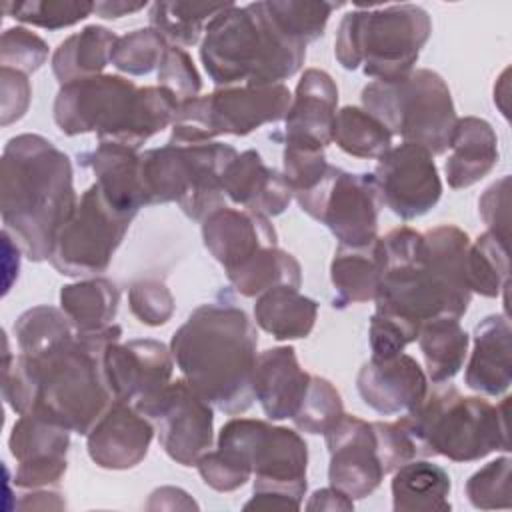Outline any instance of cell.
<instances>
[{
	"instance_id": "obj_1",
	"label": "cell",
	"mask_w": 512,
	"mask_h": 512,
	"mask_svg": "<svg viewBox=\"0 0 512 512\" xmlns=\"http://www.w3.org/2000/svg\"><path fill=\"white\" fill-rule=\"evenodd\" d=\"M122 338L110 324L76 336L44 354L12 356L4 338L2 396L18 414H34L76 434H88L114 402L102 370L104 350Z\"/></svg>"
},
{
	"instance_id": "obj_2",
	"label": "cell",
	"mask_w": 512,
	"mask_h": 512,
	"mask_svg": "<svg viewBox=\"0 0 512 512\" xmlns=\"http://www.w3.org/2000/svg\"><path fill=\"white\" fill-rule=\"evenodd\" d=\"M382 240V276L376 310L400 314L418 324L434 318H462L472 290L466 278L470 238L454 224L424 234L398 226Z\"/></svg>"
},
{
	"instance_id": "obj_3",
	"label": "cell",
	"mask_w": 512,
	"mask_h": 512,
	"mask_svg": "<svg viewBox=\"0 0 512 512\" xmlns=\"http://www.w3.org/2000/svg\"><path fill=\"white\" fill-rule=\"evenodd\" d=\"M78 204L70 158L40 134H18L0 160L4 230L32 262L50 258L56 234Z\"/></svg>"
},
{
	"instance_id": "obj_4",
	"label": "cell",
	"mask_w": 512,
	"mask_h": 512,
	"mask_svg": "<svg viewBox=\"0 0 512 512\" xmlns=\"http://www.w3.org/2000/svg\"><path fill=\"white\" fill-rule=\"evenodd\" d=\"M256 346L254 322L230 300L192 310L170 340L172 358L184 380L230 416L244 414L254 402Z\"/></svg>"
},
{
	"instance_id": "obj_5",
	"label": "cell",
	"mask_w": 512,
	"mask_h": 512,
	"mask_svg": "<svg viewBox=\"0 0 512 512\" xmlns=\"http://www.w3.org/2000/svg\"><path fill=\"white\" fill-rule=\"evenodd\" d=\"M304 58L306 44L276 24L266 2H232L206 24L200 42L202 66L218 88L282 84L302 68Z\"/></svg>"
},
{
	"instance_id": "obj_6",
	"label": "cell",
	"mask_w": 512,
	"mask_h": 512,
	"mask_svg": "<svg viewBox=\"0 0 512 512\" xmlns=\"http://www.w3.org/2000/svg\"><path fill=\"white\" fill-rule=\"evenodd\" d=\"M178 100L162 86L138 88L118 74H100L60 86L54 122L66 136L96 132L98 142L138 150L174 122Z\"/></svg>"
},
{
	"instance_id": "obj_7",
	"label": "cell",
	"mask_w": 512,
	"mask_h": 512,
	"mask_svg": "<svg viewBox=\"0 0 512 512\" xmlns=\"http://www.w3.org/2000/svg\"><path fill=\"white\" fill-rule=\"evenodd\" d=\"M508 396L490 404L480 396H462L454 386L428 390L422 404L400 420L416 440L422 458L446 456L452 462H476L496 450H510Z\"/></svg>"
},
{
	"instance_id": "obj_8",
	"label": "cell",
	"mask_w": 512,
	"mask_h": 512,
	"mask_svg": "<svg viewBox=\"0 0 512 512\" xmlns=\"http://www.w3.org/2000/svg\"><path fill=\"white\" fill-rule=\"evenodd\" d=\"M216 448L254 474L244 510H300L308 488V446L296 430L232 418L220 428Z\"/></svg>"
},
{
	"instance_id": "obj_9",
	"label": "cell",
	"mask_w": 512,
	"mask_h": 512,
	"mask_svg": "<svg viewBox=\"0 0 512 512\" xmlns=\"http://www.w3.org/2000/svg\"><path fill=\"white\" fill-rule=\"evenodd\" d=\"M432 34V20L422 6L392 4L356 8L340 20L334 56L344 70L392 82L414 70Z\"/></svg>"
},
{
	"instance_id": "obj_10",
	"label": "cell",
	"mask_w": 512,
	"mask_h": 512,
	"mask_svg": "<svg viewBox=\"0 0 512 512\" xmlns=\"http://www.w3.org/2000/svg\"><path fill=\"white\" fill-rule=\"evenodd\" d=\"M224 142L170 144L140 154V176L146 206L176 202L192 220H204L226 206L222 176L236 158Z\"/></svg>"
},
{
	"instance_id": "obj_11",
	"label": "cell",
	"mask_w": 512,
	"mask_h": 512,
	"mask_svg": "<svg viewBox=\"0 0 512 512\" xmlns=\"http://www.w3.org/2000/svg\"><path fill=\"white\" fill-rule=\"evenodd\" d=\"M360 98L362 108L392 136L418 144L432 156L448 150L458 116L450 88L438 72L414 68L392 82L374 80L362 88Z\"/></svg>"
},
{
	"instance_id": "obj_12",
	"label": "cell",
	"mask_w": 512,
	"mask_h": 512,
	"mask_svg": "<svg viewBox=\"0 0 512 512\" xmlns=\"http://www.w3.org/2000/svg\"><path fill=\"white\" fill-rule=\"evenodd\" d=\"M292 94L284 84L228 86L180 102L170 144H204L216 136H246L286 118Z\"/></svg>"
},
{
	"instance_id": "obj_13",
	"label": "cell",
	"mask_w": 512,
	"mask_h": 512,
	"mask_svg": "<svg viewBox=\"0 0 512 512\" xmlns=\"http://www.w3.org/2000/svg\"><path fill=\"white\" fill-rule=\"evenodd\" d=\"M134 218L118 212L92 184L80 196L72 216L56 234L50 264L58 274L92 278L104 272Z\"/></svg>"
},
{
	"instance_id": "obj_14",
	"label": "cell",
	"mask_w": 512,
	"mask_h": 512,
	"mask_svg": "<svg viewBox=\"0 0 512 512\" xmlns=\"http://www.w3.org/2000/svg\"><path fill=\"white\" fill-rule=\"evenodd\" d=\"M300 210L324 224L342 246H366L378 238L380 196L374 176L328 166L316 186L294 196Z\"/></svg>"
},
{
	"instance_id": "obj_15",
	"label": "cell",
	"mask_w": 512,
	"mask_h": 512,
	"mask_svg": "<svg viewBox=\"0 0 512 512\" xmlns=\"http://www.w3.org/2000/svg\"><path fill=\"white\" fill-rule=\"evenodd\" d=\"M158 434L164 452L180 466H196L212 448L214 406L184 378L170 382L156 398L138 408Z\"/></svg>"
},
{
	"instance_id": "obj_16",
	"label": "cell",
	"mask_w": 512,
	"mask_h": 512,
	"mask_svg": "<svg viewBox=\"0 0 512 512\" xmlns=\"http://www.w3.org/2000/svg\"><path fill=\"white\" fill-rule=\"evenodd\" d=\"M372 176L380 202L400 220L428 214L442 196V180L434 156L412 142H402L384 152Z\"/></svg>"
},
{
	"instance_id": "obj_17",
	"label": "cell",
	"mask_w": 512,
	"mask_h": 512,
	"mask_svg": "<svg viewBox=\"0 0 512 512\" xmlns=\"http://www.w3.org/2000/svg\"><path fill=\"white\" fill-rule=\"evenodd\" d=\"M102 370L112 398L140 408L170 384L174 358L158 340H118L104 350Z\"/></svg>"
},
{
	"instance_id": "obj_18",
	"label": "cell",
	"mask_w": 512,
	"mask_h": 512,
	"mask_svg": "<svg viewBox=\"0 0 512 512\" xmlns=\"http://www.w3.org/2000/svg\"><path fill=\"white\" fill-rule=\"evenodd\" d=\"M324 436L330 454V486L346 492L352 500L370 496L384 478L374 424L344 414Z\"/></svg>"
},
{
	"instance_id": "obj_19",
	"label": "cell",
	"mask_w": 512,
	"mask_h": 512,
	"mask_svg": "<svg viewBox=\"0 0 512 512\" xmlns=\"http://www.w3.org/2000/svg\"><path fill=\"white\" fill-rule=\"evenodd\" d=\"M154 432L136 406L114 400L86 434L88 456L104 470L134 468L146 458Z\"/></svg>"
},
{
	"instance_id": "obj_20",
	"label": "cell",
	"mask_w": 512,
	"mask_h": 512,
	"mask_svg": "<svg viewBox=\"0 0 512 512\" xmlns=\"http://www.w3.org/2000/svg\"><path fill=\"white\" fill-rule=\"evenodd\" d=\"M366 406L382 416L406 414L422 404L428 378L416 358L400 352L392 358H370L356 376Z\"/></svg>"
},
{
	"instance_id": "obj_21",
	"label": "cell",
	"mask_w": 512,
	"mask_h": 512,
	"mask_svg": "<svg viewBox=\"0 0 512 512\" xmlns=\"http://www.w3.org/2000/svg\"><path fill=\"white\" fill-rule=\"evenodd\" d=\"M202 242L210 256L230 272L258 250L278 246V234L268 216L222 206L202 220Z\"/></svg>"
},
{
	"instance_id": "obj_22",
	"label": "cell",
	"mask_w": 512,
	"mask_h": 512,
	"mask_svg": "<svg viewBox=\"0 0 512 512\" xmlns=\"http://www.w3.org/2000/svg\"><path fill=\"white\" fill-rule=\"evenodd\" d=\"M312 374L300 368L292 346H276L258 354L252 372L254 400L270 420L294 418L304 402Z\"/></svg>"
},
{
	"instance_id": "obj_23",
	"label": "cell",
	"mask_w": 512,
	"mask_h": 512,
	"mask_svg": "<svg viewBox=\"0 0 512 512\" xmlns=\"http://www.w3.org/2000/svg\"><path fill=\"white\" fill-rule=\"evenodd\" d=\"M336 106L338 88L332 76L318 68L304 70L284 118V140H302L326 148L334 134Z\"/></svg>"
},
{
	"instance_id": "obj_24",
	"label": "cell",
	"mask_w": 512,
	"mask_h": 512,
	"mask_svg": "<svg viewBox=\"0 0 512 512\" xmlns=\"http://www.w3.org/2000/svg\"><path fill=\"white\" fill-rule=\"evenodd\" d=\"M222 190L234 204L268 218L282 214L294 198L286 178L266 166L256 150L236 154L224 170Z\"/></svg>"
},
{
	"instance_id": "obj_25",
	"label": "cell",
	"mask_w": 512,
	"mask_h": 512,
	"mask_svg": "<svg viewBox=\"0 0 512 512\" xmlns=\"http://www.w3.org/2000/svg\"><path fill=\"white\" fill-rule=\"evenodd\" d=\"M470 390L502 396L512 382V330L506 314H490L474 328V348L464 372Z\"/></svg>"
},
{
	"instance_id": "obj_26",
	"label": "cell",
	"mask_w": 512,
	"mask_h": 512,
	"mask_svg": "<svg viewBox=\"0 0 512 512\" xmlns=\"http://www.w3.org/2000/svg\"><path fill=\"white\" fill-rule=\"evenodd\" d=\"M78 160L94 172V184L112 208L134 218L140 208L146 206L140 176V154L134 148L116 142H100L94 150L80 154Z\"/></svg>"
},
{
	"instance_id": "obj_27",
	"label": "cell",
	"mask_w": 512,
	"mask_h": 512,
	"mask_svg": "<svg viewBox=\"0 0 512 512\" xmlns=\"http://www.w3.org/2000/svg\"><path fill=\"white\" fill-rule=\"evenodd\" d=\"M452 150L446 164V180L454 190L470 188L498 164V136L490 122L478 116L458 118L450 136Z\"/></svg>"
},
{
	"instance_id": "obj_28",
	"label": "cell",
	"mask_w": 512,
	"mask_h": 512,
	"mask_svg": "<svg viewBox=\"0 0 512 512\" xmlns=\"http://www.w3.org/2000/svg\"><path fill=\"white\" fill-rule=\"evenodd\" d=\"M382 276V240L374 238L366 246L338 244L330 262L334 286V306L346 308L374 300Z\"/></svg>"
},
{
	"instance_id": "obj_29",
	"label": "cell",
	"mask_w": 512,
	"mask_h": 512,
	"mask_svg": "<svg viewBox=\"0 0 512 512\" xmlns=\"http://www.w3.org/2000/svg\"><path fill=\"white\" fill-rule=\"evenodd\" d=\"M392 508L394 512H448L450 510V476L448 472L416 458L392 472Z\"/></svg>"
},
{
	"instance_id": "obj_30",
	"label": "cell",
	"mask_w": 512,
	"mask_h": 512,
	"mask_svg": "<svg viewBox=\"0 0 512 512\" xmlns=\"http://www.w3.org/2000/svg\"><path fill=\"white\" fill-rule=\"evenodd\" d=\"M118 36L98 24L84 26L58 44L52 54V72L60 86L100 76L112 62V50Z\"/></svg>"
},
{
	"instance_id": "obj_31",
	"label": "cell",
	"mask_w": 512,
	"mask_h": 512,
	"mask_svg": "<svg viewBox=\"0 0 512 512\" xmlns=\"http://www.w3.org/2000/svg\"><path fill=\"white\" fill-rule=\"evenodd\" d=\"M318 318L316 300L298 288L278 286L256 298L254 320L276 340H298L310 336Z\"/></svg>"
},
{
	"instance_id": "obj_32",
	"label": "cell",
	"mask_w": 512,
	"mask_h": 512,
	"mask_svg": "<svg viewBox=\"0 0 512 512\" xmlns=\"http://www.w3.org/2000/svg\"><path fill=\"white\" fill-rule=\"evenodd\" d=\"M120 292L108 278L92 276L60 288V308L76 332H94L112 324Z\"/></svg>"
},
{
	"instance_id": "obj_33",
	"label": "cell",
	"mask_w": 512,
	"mask_h": 512,
	"mask_svg": "<svg viewBox=\"0 0 512 512\" xmlns=\"http://www.w3.org/2000/svg\"><path fill=\"white\" fill-rule=\"evenodd\" d=\"M226 276L240 296L258 298L278 286L300 288L302 268L290 252L278 246H266L234 270L226 272Z\"/></svg>"
},
{
	"instance_id": "obj_34",
	"label": "cell",
	"mask_w": 512,
	"mask_h": 512,
	"mask_svg": "<svg viewBox=\"0 0 512 512\" xmlns=\"http://www.w3.org/2000/svg\"><path fill=\"white\" fill-rule=\"evenodd\" d=\"M416 340L424 356L426 374L434 384L452 380L464 366L470 338L458 318L422 322Z\"/></svg>"
},
{
	"instance_id": "obj_35",
	"label": "cell",
	"mask_w": 512,
	"mask_h": 512,
	"mask_svg": "<svg viewBox=\"0 0 512 512\" xmlns=\"http://www.w3.org/2000/svg\"><path fill=\"white\" fill-rule=\"evenodd\" d=\"M232 2H154L148 12L150 28L156 30L172 46H194L206 24L226 10Z\"/></svg>"
},
{
	"instance_id": "obj_36",
	"label": "cell",
	"mask_w": 512,
	"mask_h": 512,
	"mask_svg": "<svg viewBox=\"0 0 512 512\" xmlns=\"http://www.w3.org/2000/svg\"><path fill=\"white\" fill-rule=\"evenodd\" d=\"M332 142L354 158L378 160L392 148V134L364 108L344 106L336 112Z\"/></svg>"
},
{
	"instance_id": "obj_37",
	"label": "cell",
	"mask_w": 512,
	"mask_h": 512,
	"mask_svg": "<svg viewBox=\"0 0 512 512\" xmlns=\"http://www.w3.org/2000/svg\"><path fill=\"white\" fill-rule=\"evenodd\" d=\"M466 278L472 292L484 298L506 296L508 292V242L484 232L470 242L466 254Z\"/></svg>"
},
{
	"instance_id": "obj_38",
	"label": "cell",
	"mask_w": 512,
	"mask_h": 512,
	"mask_svg": "<svg viewBox=\"0 0 512 512\" xmlns=\"http://www.w3.org/2000/svg\"><path fill=\"white\" fill-rule=\"evenodd\" d=\"M18 348L22 354H44L50 352L76 336V330L62 308L48 304L28 308L18 316L12 326Z\"/></svg>"
},
{
	"instance_id": "obj_39",
	"label": "cell",
	"mask_w": 512,
	"mask_h": 512,
	"mask_svg": "<svg viewBox=\"0 0 512 512\" xmlns=\"http://www.w3.org/2000/svg\"><path fill=\"white\" fill-rule=\"evenodd\" d=\"M8 446L16 462L60 458L68 454L70 430L40 416L22 414L12 426Z\"/></svg>"
},
{
	"instance_id": "obj_40",
	"label": "cell",
	"mask_w": 512,
	"mask_h": 512,
	"mask_svg": "<svg viewBox=\"0 0 512 512\" xmlns=\"http://www.w3.org/2000/svg\"><path fill=\"white\" fill-rule=\"evenodd\" d=\"M266 8L276 24L294 40L310 44L324 34L330 14L340 8L334 2L308 0H266Z\"/></svg>"
},
{
	"instance_id": "obj_41",
	"label": "cell",
	"mask_w": 512,
	"mask_h": 512,
	"mask_svg": "<svg viewBox=\"0 0 512 512\" xmlns=\"http://www.w3.org/2000/svg\"><path fill=\"white\" fill-rule=\"evenodd\" d=\"M168 42L150 26L118 36L112 50V64L124 74L146 76L160 66Z\"/></svg>"
},
{
	"instance_id": "obj_42",
	"label": "cell",
	"mask_w": 512,
	"mask_h": 512,
	"mask_svg": "<svg viewBox=\"0 0 512 512\" xmlns=\"http://www.w3.org/2000/svg\"><path fill=\"white\" fill-rule=\"evenodd\" d=\"M344 416V404L340 392L326 378L312 376L302 406L294 414L292 422L300 432L326 434Z\"/></svg>"
},
{
	"instance_id": "obj_43",
	"label": "cell",
	"mask_w": 512,
	"mask_h": 512,
	"mask_svg": "<svg viewBox=\"0 0 512 512\" xmlns=\"http://www.w3.org/2000/svg\"><path fill=\"white\" fill-rule=\"evenodd\" d=\"M4 12L18 22L32 24L46 30H62L86 20L94 12V2H68V0H32V2H6Z\"/></svg>"
},
{
	"instance_id": "obj_44",
	"label": "cell",
	"mask_w": 512,
	"mask_h": 512,
	"mask_svg": "<svg viewBox=\"0 0 512 512\" xmlns=\"http://www.w3.org/2000/svg\"><path fill=\"white\" fill-rule=\"evenodd\" d=\"M282 164V176L290 184L294 196L316 186L330 166L326 162L324 146L302 140H284Z\"/></svg>"
},
{
	"instance_id": "obj_45",
	"label": "cell",
	"mask_w": 512,
	"mask_h": 512,
	"mask_svg": "<svg viewBox=\"0 0 512 512\" xmlns=\"http://www.w3.org/2000/svg\"><path fill=\"white\" fill-rule=\"evenodd\" d=\"M510 464L508 456L496 458L476 470L466 482V496L474 508H510Z\"/></svg>"
},
{
	"instance_id": "obj_46",
	"label": "cell",
	"mask_w": 512,
	"mask_h": 512,
	"mask_svg": "<svg viewBox=\"0 0 512 512\" xmlns=\"http://www.w3.org/2000/svg\"><path fill=\"white\" fill-rule=\"evenodd\" d=\"M420 324L400 314L374 310L370 318V350L372 358H392L418 338Z\"/></svg>"
},
{
	"instance_id": "obj_47",
	"label": "cell",
	"mask_w": 512,
	"mask_h": 512,
	"mask_svg": "<svg viewBox=\"0 0 512 512\" xmlns=\"http://www.w3.org/2000/svg\"><path fill=\"white\" fill-rule=\"evenodd\" d=\"M48 60V44L34 32L14 26L2 34L0 64L22 74L36 72Z\"/></svg>"
},
{
	"instance_id": "obj_48",
	"label": "cell",
	"mask_w": 512,
	"mask_h": 512,
	"mask_svg": "<svg viewBox=\"0 0 512 512\" xmlns=\"http://www.w3.org/2000/svg\"><path fill=\"white\" fill-rule=\"evenodd\" d=\"M158 86L166 88L178 102L192 100L200 94L202 78L184 48L168 44L158 66Z\"/></svg>"
},
{
	"instance_id": "obj_49",
	"label": "cell",
	"mask_w": 512,
	"mask_h": 512,
	"mask_svg": "<svg viewBox=\"0 0 512 512\" xmlns=\"http://www.w3.org/2000/svg\"><path fill=\"white\" fill-rule=\"evenodd\" d=\"M128 304L134 318L146 326L166 324L176 306L170 288L154 278L134 282L128 290Z\"/></svg>"
},
{
	"instance_id": "obj_50",
	"label": "cell",
	"mask_w": 512,
	"mask_h": 512,
	"mask_svg": "<svg viewBox=\"0 0 512 512\" xmlns=\"http://www.w3.org/2000/svg\"><path fill=\"white\" fill-rule=\"evenodd\" d=\"M376 432L378 458L382 462L384 474H392L402 464L422 458L420 448L408 428L398 418L396 422H372Z\"/></svg>"
},
{
	"instance_id": "obj_51",
	"label": "cell",
	"mask_w": 512,
	"mask_h": 512,
	"mask_svg": "<svg viewBox=\"0 0 512 512\" xmlns=\"http://www.w3.org/2000/svg\"><path fill=\"white\" fill-rule=\"evenodd\" d=\"M198 474L206 486L216 492H234L250 480V472L222 450H208L196 462Z\"/></svg>"
},
{
	"instance_id": "obj_52",
	"label": "cell",
	"mask_w": 512,
	"mask_h": 512,
	"mask_svg": "<svg viewBox=\"0 0 512 512\" xmlns=\"http://www.w3.org/2000/svg\"><path fill=\"white\" fill-rule=\"evenodd\" d=\"M478 212L488 226V232L508 242V222H510V176L500 178L484 190L478 200Z\"/></svg>"
},
{
	"instance_id": "obj_53",
	"label": "cell",
	"mask_w": 512,
	"mask_h": 512,
	"mask_svg": "<svg viewBox=\"0 0 512 512\" xmlns=\"http://www.w3.org/2000/svg\"><path fill=\"white\" fill-rule=\"evenodd\" d=\"M32 88L28 82V76L12 70V68H0V124L8 126L16 120H20L30 104Z\"/></svg>"
},
{
	"instance_id": "obj_54",
	"label": "cell",
	"mask_w": 512,
	"mask_h": 512,
	"mask_svg": "<svg viewBox=\"0 0 512 512\" xmlns=\"http://www.w3.org/2000/svg\"><path fill=\"white\" fill-rule=\"evenodd\" d=\"M66 470H68L66 456L18 462V468L14 472V486L20 490L48 488L58 484L66 474Z\"/></svg>"
},
{
	"instance_id": "obj_55",
	"label": "cell",
	"mask_w": 512,
	"mask_h": 512,
	"mask_svg": "<svg viewBox=\"0 0 512 512\" xmlns=\"http://www.w3.org/2000/svg\"><path fill=\"white\" fill-rule=\"evenodd\" d=\"M306 510H344V512H350L354 510V500L334 488V486H328V488H320L316 492H312L310 500L306 502Z\"/></svg>"
},
{
	"instance_id": "obj_56",
	"label": "cell",
	"mask_w": 512,
	"mask_h": 512,
	"mask_svg": "<svg viewBox=\"0 0 512 512\" xmlns=\"http://www.w3.org/2000/svg\"><path fill=\"white\" fill-rule=\"evenodd\" d=\"M60 492L50 490H32V494H22V500L16 504L22 510H36V508H64L66 502L60 498Z\"/></svg>"
},
{
	"instance_id": "obj_57",
	"label": "cell",
	"mask_w": 512,
	"mask_h": 512,
	"mask_svg": "<svg viewBox=\"0 0 512 512\" xmlns=\"http://www.w3.org/2000/svg\"><path fill=\"white\" fill-rule=\"evenodd\" d=\"M144 8H146V2H124V0H112V2L106 0V2H96L94 4V12L100 18H106V20H116V18L134 14V12L144 10Z\"/></svg>"
}]
</instances>
